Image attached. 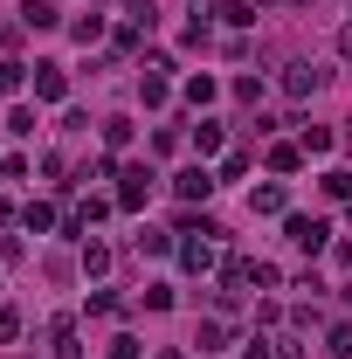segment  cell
Returning <instances> with one entry per match:
<instances>
[{"label":"cell","instance_id":"cell-1","mask_svg":"<svg viewBox=\"0 0 352 359\" xmlns=\"http://www.w3.org/2000/svg\"><path fill=\"white\" fill-rule=\"evenodd\" d=\"M283 235H290L297 256H325L332 249V222L325 215H283Z\"/></svg>","mask_w":352,"mask_h":359},{"label":"cell","instance_id":"cell-2","mask_svg":"<svg viewBox=\"0 0 352 359\" xmlns=\"http://www.w3.org/2000/svg\"><path fill=\"white\" fill-rule=\"evenodd\" d=\"M125 187H118V215H145V208H152V187H159V173H152V166H125Z\"/></svg>","mask_w":352,"mask_h":359},{"label":"cell","instance_id":"cell-3","mask_svg":"<svg viewBox=\"0 0 352 359\" xmlns=\"http://www.w3.org/2000/svg\"><path fill=\"white\" fill-rule=\"evenodd\" d=\"M215 187H221V180H215V166H208V159H194V166H180V173H173V194L187 201V208H201Z\"/></svg>","mask_w":352,"mask_h":359},{"label":"cell","instance_id":"cell-4","mask_svg":"<svg viewBox=\"0 0 352 359\" xmlns=\"http://www.w3.org/2000/svg\"><path fill=\"white\" fill-rule=\"evenodd\" d=\"M180 269H187V276H208V269H215V235H180Z\"/></svg>","mask_w":352,"mask_h":359},{"label":"cell","instance_id":"cell-5","mask_svg":"<svg viewBox=\"0 0 352 359\" xmlns=\"http://www.w3.org/2000/svg\"><path fill=\"white\" fill-rule=\"evenodd\" d=\"M249 215H290V194H283V180H263V187H249Z\"/></svg>","mask_w":352,"mask_h":359},{"label":"cell","instance_id":"cell-6","mask_svg":"<svg viewBox=\"0 0 352 359\" xmlns=\"http://www.w3.org/2000/svg\"><path fill=\"white\" fill-rule=\"evenodd\" d=\"M318 90H325V69L318 62H290L283 69V97H318Z\"/></svg>","mask_w":352,"mask_h":359},{"label":"cell","instance_id":"cell-7","mask_svg":"<svg viewBox=\"0 0 352 359\" xmlns=\"http://www.w3.org/2000/svg\"><path fill=\"white\" fill-rule=\"evenodd\" d=\"M35 97H42V104H62V97H69V76H62L55 62H35Z\"/></svg>","mask_w":352,"mask_h":359},{"label":"cell","instance_id":"cell-8","mask_svg":"<svg viewBox=\"0 0 352 359\" xmlns=\"http://www.w3.org/2000/svg\"><path fill=\"white\" fill-rule=\"evenodd\" d=\"M180 97H187L194 111H208V104H215V97H221V83H215V76H208V69H201V76H187V83H180Z\"/></svg>","mask_w":352,"mask_h":359},{"label":"cell","instance_id":"cell-9","mask_svg":"<svg viewBox=\"0 0 352 359\" xmlns=\"http://www.w3.org/2000/svg\"><path fill=\"white\" fill-rule=\"evenodd\" d=\"M221 138L228 132H221L215 118H201V125H194V159H221Z\"/></svg>","mask_w":352,"mask_h":359},{"label":"cell","instance_id":"cell-10","mask_svg":"<svg viewBox=\"0 0 352 359\" xmlns=\"http://www.w3.org/2000/svg\"><path fill=\"white\" fill-rule=\"evenodd\" d=\"M21 28H62V7L55 0H28L21 7Z\"/></svg>","mask_w":352,"mask_h":359},{"label":"cell","instance_id":"cell-11","mask_svg":"<svg viewBox=\"0 0 352 359\" xmlns=\"http://www.w3.org/2000/svg\"><path fill=\"white\" fill-rule=\"evenodd\" d=\"M249 283H256V263L249 256H228L221 263V290H249Z\"/></svg>","mask_w":352,"mask_h":359},{"label":"cell","instance_id":"cell-12","mask_svg":"<svg viewBox=\"0 0 352 359\" xmlns=\"http://www.w3.org/2000/svg\"><path fill=\"white\" fill-rule=\"evenodd\" d=\"M76 263H83L90 283H104V276H111V249H104V242H83V256H76Z\"/></svg>","mask_w":352,"mask_h":359},{"label":"cell","instance_id":"cell-13","mask_svg":"<svg viewBox=\"0 0 352 359\" xmlns=\"http://www.w3.org/2000/svg\"><path fill=\"white\" fill-rule=\"evenodd\" d=\"M55 359H83V339H76V318H55Z\"/></svg>","mask_w":352,"mask_h":359},{"label":"cell","instance_id":"cell-14","mask_svg":"<svg viewBox=\"0 0 352 359\" xmlns=\"http://www.w3.org/2000/svg\"><path fill=\"white\" fill-rule=\"evenodd\" d=\"M132 138H138V125H132V118H104V152H125Z\"/></svg>","mask_w":352,"mask_h":359},{"label":"cell","instance_id":"cell-15","mask_svg":"<svg viewBox=\"0 0 352 359\" xmlns=\"http://www.w3.org/2000/svg\"><path fill=\"white\" fill-rule=\"evenodd\" d=\"M215 14L228 21V28H256V0H221Z\"/></svg>","mask_w":352,"mask_h":359},{"label":"cell","instance_id":"cell-16","mask_svg":"<svg viewBox=\"0 0 352 359\" xmlns=\"http://www.w3.org/2000/svg\"><path fill=\"white\" fill-rule=\"evenodd\" d=\"M138 97H145V111H159V104L173 97V83H166L159 69H145V83H138Z\"/></svg>","mask_w":352,"mask_h":359},{"label":"cell","instance_id":"cell-17","mask_svg":"<svg viewBox=\"0 0 352 359\" xmlns=\"http://www.w3.org/2000/svg\"><path fill=\"white\" fill-rule=\"evenodd\" d=\"M194 346H201V353H228V318H208Z\"/></svg>","mask_w":352,"mask_h":359},{"label":"cell","instance_id":"cell-18","mask_svg":"<svg viewBox=\"0 0 352 359\" xmlns=\"http://www.w3.org/2000/svg\"><path fill=\"white\" fill-rule=\"evenodd\" d=\"M21 222H28V235H48V228H55V208H48V201H28Z\"/></svg>","mask_w":352,"mask_h":359},{"label":"cell","instance_id":"cell-19","mask_svg":"<svg viewBox=\"0 0 352 359\" xmlns=\"http://www.w3.org/2000/svg\"><path fill=\"white\" fill-rule=\"evenodd\" d=\"M304 166V145H269V173H297Z\"/></svg>","mask_w":352,"mask_h":359},{"label":"cell","instance_id":"cell-20","mask_svg":"<svg viewBox=\"0 0 352 359\" xmlns=\"http://www.w3.org/2000/svg\"><path fill=\"white\" fill-rule=\"evenodd\" d=\"M21 83H28V62H14V55H0V97H14Z\"/></svg>","mask_w":352,"mask_h":359},{"label":"cell","instance_id":"cell-21","mask_svg":"<svg viewBox=\"0 0 352 359\" xmlns=\"http://www.w3.org/2000/svg\"><path fill=\"white\" fill-rule=\"evenodd\" d=\"M318 187H325V201H352V173H346V166H332Z\"/></svg>","mask_w":352,"mask_h":359},{"label":"cell","instance_id":"cell-22","mask_svg":"<svg viewBox=\"0 0 352 359\" xmlns=\"http://www.w3.org/2000/svg\"><path fill=\"white\" fill-rule=\"evenodd\" d=\"M138 249H145V256H166V249H180V235H166V228H145V235H138Z\"/></svg>","mask_w":352,"mask_h":359},{"label":"cell","instance_id":"cell-23","mask_svg":"<svg viewBox=\"0 0 352 359\" xmlns=\"http://www.w3.org/2000/svg\"><path fill=\"white\" fill-rule=\"evenodd\" d=\"M69 35H76V42H104V14H83V21H69Z\"/></svg>","mask_w":352,"mask_h":359},{"label":"cell","instance_id":"cell-24","mask_svg":"<svg viewBox=\"0 0 352 359\" xmlns=\"http://www.w3.org/2000/svg\"><path fill=\"white\" fill-rule=\"evenodd\" d=\"M145 35H152V28H138V21H125V28H118V35H111V48H118V55H132V48L145 42Z\"/></svg>","mask_w":352,"mask_h":359},{"label":"cell","instance_id":"cell-25","mask_svg":"<svg viewBox=\"0 0 352 359\" xmlns=\"http://www.w3.org/2000/svg\"><path fill=\"white\" fill-rule=\"evenodd\" d=\"M325 353H332V359H352V325H332V332H325Z\"/></svg>","mask_w":352,"mask_h":359},{"label":"cell","instance_id":"cell-26","mask_svg":"<svg viewBox=\"0 0 352 359\" xmlns=\"http://www.w3.org/2000/svg\"><path fill=\"white\" fill-rule=\"evenodd\" d=\"M297 145H304V152H332V145H339V132H325V125H304V138H297Z\"/></svg>","mask_w":352,"mask_h":359},{"label":"cell","instance_id":"cell-27","mask_svg":"<svg viewBox=\"0 0 352 359\" xmlns=\"http://www.w3.org/2000/svg\"><path fill=\"white\" fill-rule=\"evenodd\" d=\"M104 359H145V346H138L132 332H118V339H111V346H104Z\"/></svg>","mask_w":352,"mask_h":359},{"label":"cell","instance_id":"cell-28","mask_svg":"<svg viewBox=\"0 0 352 359\" xmlns=\"http://www.w3.org/2000/svg\"><path fill=\"white\" fill-rule=\"evenodd\" d=\"M249 173V152H221V166H215V180H242Z\"/></svg>","mask_w":352,"mask_h":359},{"label":"cell","instance_id":"cell-29","mask_svg":"<svg viewBox=\"0 0 352 359\" xmlns=\"http://www.w3.org/2000/svg\"><path fill=\"white\" fill-rule=\"evenodd\" d=\"M242 359H276V339H263V332H256V339H242Z\"/></svg>","mask_w":352,"mask_h":359},{"label":"cell","instance_id":"cell-30","mask_svg":"<svg viewBox=\"0 0 352 359\" xmlns=\"http://www.w3.org/2000/svg\"><path fill=\"white\" fill-rule=\"evenodd\" d=\"M145 311H173V290L166 283H145Z\"/></svg>","mask_w":352,"mask_h":359},{"label":"cell","instance_id":"cell-31","mask_svg":"<svg viewBox=\"0 0 352 359\" xmlns=\"http://www.w3.org/2000/svg\"><path fill=\"white\" fill-rule=\"evenodd\" d=\"M7 132H14V138H28V132H35V111H28V104H21V111H7Z\"/></svg>","mask_w":352,"mask_h":359},{"label":"cell","instance_id":"cell-32","mask_svg":"<svg viewBox=\"0 0 352 359\" xmlns=\"http://www.w3.org/2000/svg\"><path fill=\"white\" fill-rule=\"evenodd\" d=\"M228 90H235L242 104H256V97H263V76H235V83H228Z\"/></svg>","mask_w":352,"mask_h":359},{"label":"cell","instance_id":"cell-33","mask_svg":"<svg viewBox=\"0 0 352 359\" xmlns=\"http://www.w3.org/2000/svg\"><path fill=\"white\" fill-rule=\"evenodd\" d=\"M0 339H21V311L14 304H0Z\"/></svg>","mask_w":352,"mask_h":359},{"label":"cell","instance_id":"cell-34","mask_svg":"<svg viewBox=\"0 0 352 359\" xmlns=\"http://www.w3.org/2000/svg\"><path fill=\"white\" fill-rule=\"evenodd\" d=\"M276 359H304V346L297 339H276Z\"/></svg>","mask_w":352,"mask_h":359},{"label":"cell","instance_id":"cell-35","mask_svg":"<svg viewBox=\"0 0 352 359\" xmlns=\"http://www.w3.org/2000/svg\"><path fill=\"white\" fill-rule=\"evenodd\" d=\"M339 55H346V62H352V21H346V28H339Z\"/></svg>","mask_w":352,"mask_h":359},{"label":"cell","instance_id":"cell-36","mask_svg":"<svg viewBox=\"0 0 352 359\" xmlns=\"http://www.w3.org/2000/svg\"><path fill=\"white\" fill-rule=\"evenodd\" d=\"M332 256H339V263H346V269H352V242H332Z\"/></svg>","mask_w":352,"mask_h":359},{"label":"cell","instance_id":"cell-37","mask_svg":"<svg viewBox=\"0 0 352 359\" xmlns=\"http://www.w3.org/2000/svg\"><path fill=\"white\" fill-rule=\"evenodd\" d=\"M159 359H187V353H180V346H166V353H159Z\"/></svg>","mask_w":352,"mask_h":359}]
</instances>
